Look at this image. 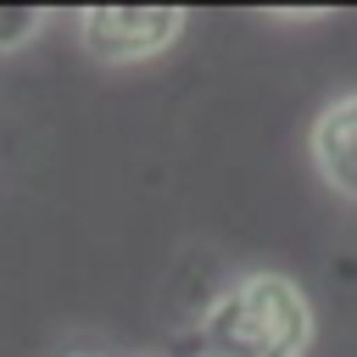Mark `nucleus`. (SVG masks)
I'll return each instance as SVG.
<instances>
[{
  "mask_svg": "<svg viewBox=\"0 0 357 357\" xmlns=\"http://www.w3.org/2000/svg\"><path fill=\"white\" fill-rule=\"evenodd\" d=\"M312 301L290 273H240L201 312V357H307L312 346Z\"/></svg>",
  "mask_w": 357,
  "mask_h": 357,
  "instance_id": "f257e3e1",
  "label": "nucleus"
},
{
  "mask_svg": "<svg viewBox=\"0 0 357 357\" xmlns=\"http://www.w3.org/2000/svg\"><path fill=\"white\" fill-rule=\"evenodd\" d=\"M39 28H45V11H0V50L28 45Z\"/></svg>",
  "mask_w": 357,
  "mask_h": 357,
  "instance_id": "20e7f679",
  "label": "nucleus"
},
{
  "mask_svg": "<svg viewBox=\"0 0 357 357\" xmlns=\"http://www.w3.org/2000/svg\"><path fill=\"white\" fill-rule=\"evenodd\" d=\"M307 145H312L318 178H324L335 195L357 201V89H351V95H335V100L312 117Z\"/></svg>",
  "mask_w": 357,
  "mask_h": 357,
  "instance_id": "7ed1b4c3",
  "label": "nucleus"
},
{
  "mask_svg": "<svg viewBox=\"0 0 357 357\" xmlns=\"http://www.w3.org/2000/svg\"><path fill=\"white\" fill-rule=\"evenodd\" d=\"M78 33L100 61H145V56L167 50L184 33V11H167V6H145V11L95 6V11H84Z\"/></svg>",
  "mask_w": 357,
  "mask_h": 357,
  "instance_id": "f03ea898",
  "label": "nucleus"
}]
</instances>
